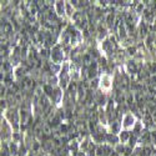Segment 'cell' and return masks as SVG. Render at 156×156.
<instances>
[{"label": "cell", "mask_w": 156, "mask_h": 156, "mask_svg": "<svg viewBox=\"0 0 156 156\" xmlns=\"http://www.w3.org/2000/svg\"><path fill=\"white\" fill-rule=\"evenodd\" d=\"M108 140H109V141H111V144H115V142L118 141V140H116V137H114V136H110V135L108 136Z\"/></svg>", "instance_id": "4"}, {"label": "cell", "mask_w": 156, "mask_h": 156, "mask_svg": "<svg viewBox=\"0 0 156 156\" xmlns=\"http://www.w3.org/2000/svg\"><path fill=\"white\" fill-rule=\"evenodd\" d=\"M127 137H129V135H127L126 133H124V134H121V139H122V140H126Z\"/></svg>", "instance_id": "5"}, {"label": "cell", "mask_w": 156, "mask_h": 156, "mask_svg": "<svg viewBox=\"0 0 156 156\" xmlns=\"http://www.w3.org/2000/svg\"><path fill=\"white\" fill-rule=\"evenodd\" d=\"M134 124V118H133V115H126L125 116V126L129 127V126H131Z\"/></svg>", "instance_id": "1"}, {"label": "cell", "mask_w": 156, "mask_h": 156, "mask_svg": "<svg viewBox=\"0 0 156 156\" xmlns=\"http://www.w3.org/2000/svg\"><path fill=\"white\" fill-rule=\"evenodd\" d=\"M56 9H58V12H59V14H62V12H64V4H62V2H58V4H56Z\"/></svg>", "instance_id": "3"}, {"label": "cell", "mask_w": 156, "mask_h": 156, "mask_svg": "<svg viewBox=\"0 0 156 156\" xmlns=\"http://www.w3.org/2000/svg\"><path fill=\"white\" fill-rule=\"evenodd\" d=\"M101 84L104 87H110V77L108 75H104L101 79Z\"/></svg>", "instance_id": "2"}]
</instances>
